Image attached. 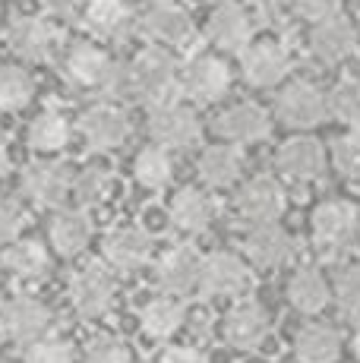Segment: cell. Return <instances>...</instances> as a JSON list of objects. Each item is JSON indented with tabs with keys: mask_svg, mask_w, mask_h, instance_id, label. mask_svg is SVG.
<instances>
[{
	"mask_svg": "<svg viewBox=\"0 0 360 363\" xmlns=\"http://www.w3.org/2000/svg\"><path fill=\"white\" fill-rule=\"evenodd\" d=\"M82 23L92 35L108 41H120L127 38V32L133 29V13L123 0H89Z\"/></svg>",
	"mask_w": 360,
	"mask_h": 363,
	"instance_id": "obj_20",
	"label": "cell"
},
{
	"mask_svg": "<svg viewBox=\"0 0 360 363\" xmlns=\"http://www.w3.org/2000/svg\"><path fill=\"white\" fill-rule=\"evenodd\" d=\"M351 351H354V357L360 360V329L354 332V338H351Z\"/></svg>",
	"mask_w": 360,
	"mask_h": 363,
	"instance_id": "obj_45",
	"label": "cell"
},
{
	"mask_svg": "<svg viewBox=\"0 0 360 363\" xmlns=\"http://www.w3.org/2000/svg\"><path fill=\"white\" fill-rule=\"evenodd\" d=\"M23 190L38 206H60L73 190V171L64 162H35L26 167Z\"/></svg>",
	"mask_w": 360,
	"mask_h": 363,
	"instance_id": "obj_9",
	"label": "cell"
},
{
	"mask_svg": "<svg viewBox=\"0 0 360 363\" xmlns=\"http://www.w3.org/2000/svg\"><path fill=\"white\" fill-rule=\"evenodd\" d=\"M288 73V54L285 48H279L275 41H259V45L247 48L244 54V79L250 86H275Z\"/></svg>",
	"mask_w": 360,
	"mask_h": 363,
	"instance_id": "obj_19",
	"label": "cell"
},
{
	"mask_svg": "<svg viewBox=\"0 0 360 363\" xmlns=\"http://www.w3.org/2000/svg\"><path fill=\"white\" fill-rule=\"evenodd\" d=\"M76 4L79 0H41V6L51 13H60V16H70V13L76 10Z\"/></svg>",
	"mask_w": 360,
	"mask_h": 363,
	"instance_id": "obj_43",
	"label": "cell"
},
{
	"mask_svg": "<svg viewBox=\"0 0 360 363\" xmlns=\"http://www.w3.org/2000/svg\"><path fill=\"white\" fill-rule=\"evenodd\" d=\"M64 73H67V79L76 82L79 89H105L108 73H111V60L105 51H99V48H92V45H73L64 60Z\"/></svg>",
	"mask_w": 360,
	"mask_h": 363,
	"instance_id": "obj_23",
	"label": "cell"
},
{
	"mask_svg": "<svg viewBox=\"0 0 360 363\" xmlns=\"http://www.w3.org/2000/svg\"><path fill=\"white\" fill-rule=\"evenodd\" d=\"M32 76L19 67H0V111H19L32 101Z\"/></svg>",
	"mask_w": 360,
	"mask_h": 363,
	"instance_id": "obj_33",
	"label": "cell"
},
{
	"mask_svg": "<svg viewBox=\"0 0 360 363\" xmlns=\"http://www.w3.org/2000/svg\"><path fill=\"white\" fill-rule=\"evenodd\" d=\"M212 218H215V206L199 190H180L171 202V221L186 234L206 231L212 225Z\"/></svg>",
	"mask_w": 360,
	"mask_h": 363,
	"instance_id": "obj_29",
	"label": "cell"
},
{
	"mask_svg": "<svg viewBox=\"0 0 360 363\" xmlns=\"http://www.w3.org/2000/svg\"><path fill=\"white\" fill-rule=\"evenodd\" d=\"M133 171H136V180H140L142 186L158 190V186H164L171 180V158L164 155V149L152 145V149H145L136 155Z\"/></svg>",
	"mask_w": 360,
	"mask_h": 363,
	"instance_id": "obj_34",
	"label": "cell"
},
{
	"mask_svg": "<svg viewBox=\"0 0 360 363\" xmlns=\"http://www.w3.org/2000/svg\"><path fill=\"white\" fill-rule=\"evenodd\" d=\"M149 133L164 149H186V145H193L199 139V121L190 108L171 101L162 104V108H152Z\"/></svg>",
	"mask_w": 360,
	"mask_h": 363,
	"instance_id": "obj_7",
	"label": "cell"
},
{
	"mask_svg": "<svg viewBox=\"0 0 360 363\" xmlns=\"http://www.w3.org/2000/svg\"><path fill=\"white\" fill-rule=\"evenodd\" d=\"M6 45L13 54L26 60H47L54 48V29L45 19L35 16H19L6 26Z\"/></svg>",
	"mask_w": 360,
	"mask_h": 363,
	"instance_id": "obj_14",
	"label": "cell"
},
{
	"mask_svg": "<svg viewBox=\"0 0 360 363\" xmlns=\"http://www.w3.org/2000/svg\"><path fill=\"white\" fill-rule=\"evenodd\" d=\"M294 354L300 363H335L342 357V335L325 323H310L297 332Z\"/></svg>",
	"mask_w": 360,
	"mask_h": 363,
	"instance_id": "obj_25",
	"label": "cell"
},
{
	"mask_svg": "<svg viewBox=\"0 0 360 363\" xmlns=\"http://www.w3.org/2000/svg\"><path fill=\"white\" fill-rule=\"evenodd\" d=\"M142 29L162 45H186L193 38V19L177 4H155L145 10Z\"/></svg>",
	"mask_w": 360,
	"mask_h": 363,
	"instance_id": "obj_18",
	"label": "cell"
},
{
	"mask_svg": "<svg viewBox=\"0 0 360 363\" xmlns=\"http://www.w3.org/2000/svg\"><path fill=\"white\" fill-rule=\"evenodd\" d=\"M0 329H4L10 341L29 347L45 338L47 329H51V310L38 297H29V294L10 297L0 306Z\"/></svg>",
	"mask_w": 360,
	"mask_h": 363,
	"instance_id": "obj_2",
	"label": "cell"
},
{
	"mask_svg": "<svg viewBox=\"0 0 360 363\" xmlns=\"http://www.w3.org/2000/svg\"><path fill=\"white\" fill-rule=\"evenodd\" d=\"M67 143V121L57 111H45L32 121L29 127V145L38 152H57Z\"/></svg>",
	"mask_w": 360,
	"mask_h": 363,
	"instance_id": "obj_32",
	"label": "cell"
},
{
	"mask_svg": "<svg viewBox=\"0 0 360 363\" xmlns=\"http://www.w3.org/2000/svg\"><path fill=\"white\" fill-rule=\"evenodd\" d=\"M199 278H203V256H199V250H193L190 243L164 253L155 269L158 288L171 297L193 294V291L199 288Z\"/></svg>",
	"mask_w": 360,
	"mask_h": 363,
	"instance_id": "obj_6",
	"label": "cell"
},
{
	"mask_svg": "<svg viewBox=\"0 0 360 363\" xmlns=\"http://www.w3.org/2000/svg\"><path fill=\"white\" fill-rule=\"evenodd\" d=\"M269 114L259 108V104H234L225 114H218L215 121V133L231 143H253V139L269 136Z\"/></svg>",
	"mask_w": 360,
	"mask_h": 363,
	"instance_id": "obj_17",
	"label": "cell"
},
{
	"mask_svg": "<svg viewBox=\"0 0 360 363\" xmlns=\"http://www.w3.org/2000/svg\"><path fill=\"white\" fill-rule=\"evenodd\" d=\"M155 363H206V357L190 345H171L158 354Z\"/></svg>",
	"mask_w": 360,
	"mask_h": 363,
	"instance_id": "obj_42",
	"label": "cell"
},
{
	"mask_svg": "<svg viewBox=\"0 0 360 363\" xmlns=\"http://www.w3.org/2000/svg\"><path fill=\"white\" fill-rule=\"evenodd\" d=\"M237 212L247 221L259 225H272L281 212H285V193L272 177H253L250 184L240 186L237 193Z\"/></svg>",
	"mask_w": 360,
	"mask_h": 363,
	"instance_id": "obj_10",
	"label": "cell"
},
{
	"mask_svg": "<svg viewBox=\"0 0 360 363\" xmlns=\"http://www.w3.org/2000/svg\"><path fill=\"white\" fill-rule=\"evenodd\" d=\"M313 243L325 256H338L354 243L357 234V208L351 202H322L313 212Z\"/></svg>",
	"mask_w": 360,
	"mask_h": 363,
	"instance_id": "obj_3",
	"label": "cell"
},
{
	"mask_svg": "<svg viewBox=\"0 0 360 363\" xmlns=\"http://www.w3.org/2000/svg\"><path fill=\"white\" fill-rule=\"evenodd\" d=\"M152 237L142 228H120L105 237V262L117 272H136L149 262Z\"/></svg>",
	"mask_w": 360,
	"mask_h": 363,
	"instance_id": "obj_13",
	"label": "cell"
},
{
	"mask_svg": "<svg viewBox=\"0 0 360 363\" xmlns=\"http://www.w3.org/2000/svg\"><path fill=\"white\" fill-rule=\"evenodd\" d=\"M184 319H186V310L174 297H155L140 310V325H142L145 338H152V341L174 338L180 332V325H184Z\"/></svg>",
	"mask_w": 360,
	"mask_h": 363,
	"instance_id": "obj_26",
	"label": "cell"
},
{
	"mask_svg": "<svg viewBox=\"0 0 360 363\" xmlns=\"http://www.w3.org/2000/svg\"><path fill=\"white\" fill-rule=\"evenodd\" d=\"M329 114H335L342 123L360 130V82L344 79L332 89L329 95Z\"/></svg>",
	"mask_w": 360,
	"mask_h": 363,
	"instance_id": "obj_35",
	"label": "cell"
},
{
	"mask_svg": "<svg viewBox=\"0 0 360 363\" xmlns=\"http://www.w3.org/2000/svg\"><path fill=\"white\" fill-rule=\"evenodd\" d=\"M240 164H244V158H240L237 149H231V145H212L199 158V177L209 186H227L237 180Z\"/></svg>",
	"mask_w": 360,
	"mask_h": 363,
	"instance_id": "obj_31",
	"label": "cell"
},
{
	"mask_svg": "<svg viewBox=\"0 0 360 363\" xmlns=\"http://www.w3.org/2000/svg\"><path fill=\"white\" fill-rule=\"evenodd\" d=\"M288 300L297 313L316 316V313H322L325 306H329L332 291L316 269H297L288 281Z\"/></svg>",
	"mask_w": 360,
	"mask_h": 363,
	"instance_id": "obj_27",
	"label": "cell"
},
{
	"mask_svg": "<svg viewBox=\"0 0 360 363\" xmlns=\"http://www.w3.org/2000/svg\"><path fill=\"white\" fill-rule=\"evenodd\" d=\"M86 363H133V354L117 338H95L86 347Z\"/></svg>",
	"mask_w": 360,
	"mask_h": 363,
	"instance_id": "obj_39",
	"label": "cell"
},
{
	"mask_svg": "<svg viewBox=\"0 0 360 363\" xmlns=\"http://www.w3.org/2000/svg\"><path fill=\"white\" fill-rule=\"evenodd\" d=\"M4 269L19 281H41L51 272V259L38 240H13L4 253Z\"/></svg>",
	"mask_w": 360,
	"mask_h": 363,
	"instance_id": "obj_28",
	"label": "cell"
},
{
	"mask_svg": "<svg viewBox=\"0 0 360 363\" xmlns=\"http://www.w3.org/2000/svg\"><path fill=\"white\" fill-rule=\"evenodd\" d=\"M335 303L348 319H360V265H348L335 281Z\"/></svg>",
	"mask_w": 360,
	"mask_h": 363,
	"instance_id": "obj_37",
	"label": "cell"
},
{
	"mask_svg": "<svg viewBox=\"0 0 360 363\" xmlns=\"http://www.w3.org/2000/svg\"><path fill=\"white\" fill-rule=\"evenodd\" d=\"M294 10L310 23H329V19L342 16V0H294Z\"/></svg>",
	"mask_w": 360,
	"mask_h": 363,
	"instance_id": "obj_40",
	"label": "cell"
},
{
	"mask_svg": "<svg viewBox=\"0 0 360 363\" xmlns=\"http://www.w3.org/2000/svg\"><path fill=\"white\" fill-rule=\"evenodd\" d=\"M70 297L82 319H101L114 303V278L105 265L89 262L73 275Z\"/></svg>",
	"mask_w": 360,
	"mask_h": 363,
	"instance_id": "obj_4",
	"label": "cell"
},
{
	"mask_svg": "<svg viewBox=\"0 0 360 363\" xmlns=\"http://www.w3.org/2000/svg\"><path fill=\"white\" fill-rule=\"evenodd\" d=\"M111 186H114V180L105 167H86V171H79V177H73V193L79 196L82 206L105 202L111 196Z\"/></svg>",
	"mask_w": 360,
	"mask_h": 363,
	"instance_id": "obj_36",
	"label": "cell"
},
{
	"mask_svg": "<svg viewBox=\"0 0 360 363\" xmlns=\"http://www.w3.org/2000/svg\"><path fill=\"white\" fill-rule=\"evenodd\" d=\"M313 54L322 64H342L357 51V29L344 16H335L329 23H320L310 38Z\"/></svg>",
	"mask_w": 360,
	"mask_h": 363,
	"instance_id": "obj_15",
	"label": "cell"
},
{
	"mask_svg": "<svg viewBox=\"0 0 360 363\" xmlns=\"http://www.w3.org/2000/svg\"><path fill=\"white\" fill-rule=\"evenodd\" d=\"M92 240V225L79 212H60L51 221V243L60 256H79Z\"/></svg>",
	"mask_w": 360,
	"mask_h": 363,
	"instance_id": "obj_30",
	"label": "cell"
},
{
	"mask_svg": "<svg viewBox=\"0 0 360 363\" xmlns=\"http://www.w3.org/2000/svg\"><path fill=\"white\" fill-rule=\"evenodd\" d=\"M250 288V272L234 253H215L203 259L199 291L206 297H237Z\"/></svg>",
	"mask_w": 360,
	"mask_h": 363,
	"instance_id": "obj_8",
	"label": "cell"
},
{
	"mask_svg": "<svg viewBox=\"0 0 360 363\" xmlns=\"http://www.w3.org/2000/svg\"><path fill=\"white\" fill-rule=\"evenodd\" d=\"M275 111H279L281 123L294 130H310L320 127V123L329 117V99L310 82H291L285 92L275 101Z\"/></svg>",
	"mask_w": 360,
	"mask_h": 363,
	"instance_id": "obj_5",
	"label": "cell"
},
{
	"mask_svg": "<svg viewBox=\"0 0 360 363\" xmlns=\"http://www.w3.org/2000/svg\"><path fill=\"white\" fill-rule=\"evenodd\" d=\"M250 4L262 6V10H269V6H275V4H279V0H250Z\"/></svg>",
	"mask_w": 360,
	"mask_h": 363,
	"instance_id": "obj_46",
	"label": "cell"
},
{
	"mask_svg": "<svg viewBox=\"0 0 360 363\" xmlns=\"http://www.w3.org/2000/svg\"><path fill=\"white\" fill-rule=\"evenodd\" d=\"M227 82H231L227 67L221 64V60L209 57V54H203V57L186 64L184 86L196 101H218L221 95L227 92Z\"/></svg>",
	"mask_w": 360,
	"mask_h": 363,
	"instance_id": "obj_22",
	"label": "cell"
},
{
	"mask_svg": "<svg viewBox=\"0 0 360 363\" xmlns=\"http://www.w3.org/2000/svg\"><path fill=\"white\" fill-rule=\"evenodd\" d=\"M130 73V95H140L152 108L171 104V95L177 89V67L174 57L162 48H145L140 57L127 67Z\"/></svg>",
	"mask_w": 360,
	"mask_h": 363,
	"instance_id": "obj_1",
	"label": "cell"
},
{
	"mask_svg": "<svg viewBox=\"0 0 360 363\" xmlns=\"http://www.w3.org/2000/svg\"><path fill=\"white\" fill-rule=\"evenodd\" d=\"M247 259L259 269H279L281 262H288V256L294 253V240L281 231L279 225H259L247 234L244 240Z\"/></svg>",
	"mask_w": 360,
	"mask_h": 363,
	"instance_id": "obj_16",
	"label": "cell"
},
{
	"mask_svg": "<svg viewBox=\"0 0 360 363\" xmlns=\"http://www.w3.org/2000/svg\"><path fill=\"white\" fill-rule=\"evenodd\" d=\"M266 335H269V313L253 300L237 303L225 316V341L231 347H237V351L259 347L266 341Z\"/></svg>",
	"mask_w": 360,
	"mask_h": 363,
	"instance_id": "obj_12",
	"label": "cell"
},
{
	"mask_svg": "<svg viewBox=\"0 0 360 363\" xmlns=\"http://www.w3.org/2000/svg\"><path fill=\"white\" fill-rule=\"evenodd\" d=\"M250 32H253V23H250V16H247L244 6L225 0V4H218L215 10H212L209 38L215 41L218 48H225V51H237V48H244L247 41H250Z\"/></svg>",
	"mask_w": 360,
	"mask_h": 363,
	"instance_id": "obj_21",
	"label": "cell"
},
{
	"mask_svg": "<svg viewBox=\"0 0 360 363\" xmlns=\"http://www.w3.org/2000/svg\"><path fill=\"white\" fill-rule=\"evenodd\" d=\"M23 363H76L73 345L60 338H41L35 345L26 347Z\"/></svg>",
	"mask_w": 360,
	"mask_h": 363,
	"instance_id": "obj_38",
	"label": "cell"
},
{
	"mask_svg": "<svg viewBox=\"0 0 360 363\" xmlns=\"http://www.w3.org/2000/svg\"><path fill=\"white\" fill-rule=\"evenodd\" d=\"M279 167L288 174V177L297 180H316L322 177L325 171V152L316 139H288L279 149Z\"/></svg>",
	"mask_w": 360,
	"mask_h": 363,
	"instance_id": "obj_24",
	"label": "cell"
},
{
	"mask_svg": "<svg viewBox=\"0 0 360 363\" xmlns=\"http://www.w3.org/2000/svg\"><path fill=\"white\" fill-rule=\"evenodd\" d=\"M10 171V152H6V139L0 136V174Z\"/></svg>",
	"mask_w": 360,
	"mask_h": 363,
	"instance_id": "obj_44",
	"label": "cell"
},
{
	"mask_svg": "<svg viewBox=\"0 0 360 363\" xmlns=\"http://www.w3.org/2000/svg\"><path fill=\"white\" fill-rule=\"evenodd\" d=\"M23 208L16 202L0 199V243H13L23 231Z\"/></svg>",
	"mask_w": 360,
	"mask_h": 363,
	"instance_id": "obj_41",
	"label": "cell"
},
{
	"mask_svg": "<svg viewBox=\"0 0 360 363\" xmlns=\"http://www.w3.org/2000/svg\"><path fill=\"white\" fill-rule=\"evenodd\" d=\"M82 136H86L89 149H117L123 145V139L130 136V121L120 108H111V104H99V108H89L79 121Z\"/></svg>",
	"mask_w": 360,
	"mask_h": 363,
	"instance_id": "obj_11",
	"label": "cell"
}]
</instances>
